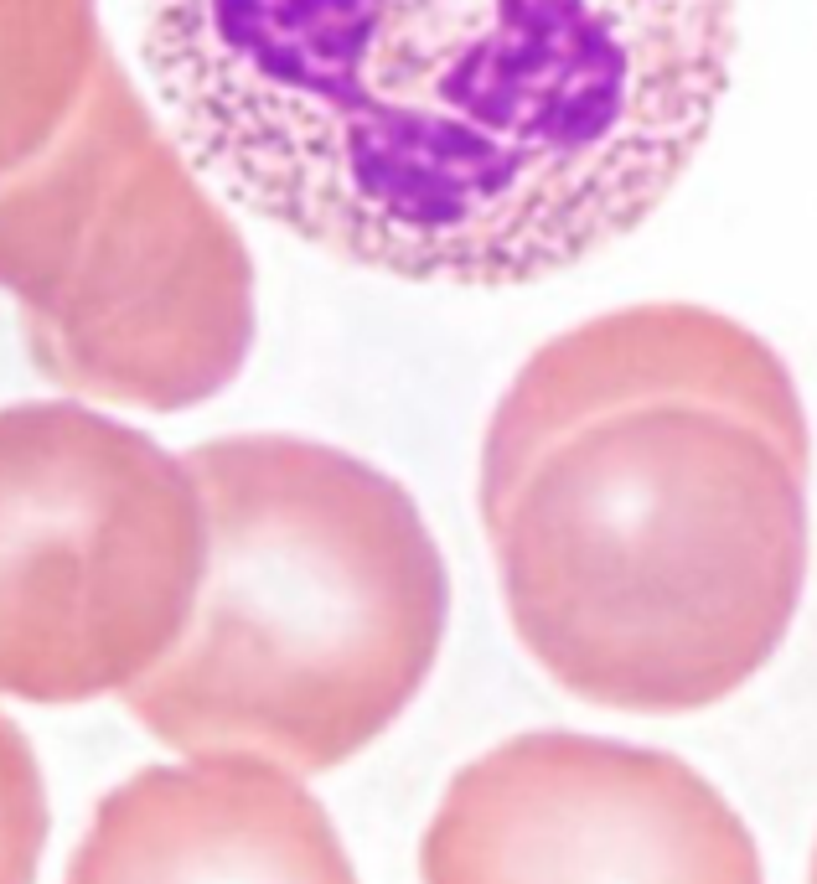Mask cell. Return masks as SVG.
I'll return each instance as SVG.
<instances>
[{
  "label": "cell",
  "mask_w": 817,
  "mask_h": 884,
  "mask_svg": "<svg viewBox=\"0 0 817 884\" xmlns=\"http://www.w3.org/2000/svg\"><path fill=\"white\" fill-rule=\"evenodd\" d=\"M807 884H817V848H812V874H807Z\"/></svg>",
  "instance_id": "obj_10"
},
{
  "label": "cell",
  "mask_w": 817,
  "mask_h": 884,
  "mask_svg": "<svg viewBox=\"0 0 817 884\" xmlns=\"http://www.w3.org/2000/svg\"><path fill=\"white\" fill-rule=\"evenodd\" d=\"M419 884H766L745 817L688 760L528 729L450 776Z\"/></svg>",
  "instance_id": "obj_6"
},
{
  "label": "cell",
  "mask_w": 817,
  "mask_h": 884,
  "mask_svg": "<svg viewBox=\"0 0 817 884\" xmlns=\"http://www.w3.org/2000/svg\"><path fill=\"white\" fill-rule=\"evenodd\" d=\"M812 430L786 357L642 300L543 342L481 440V528L523 652L580 704L683 719L792 636Z\"/></svg>",
  "instance_id": "obj_2"
},
{
  "label": "cell",
  "mask_w": 817,
  "mask_h": 884,
  "mask_svg": "<svg viewBox=\"0 0 817 884\" xmlns=\"http://www.w3.org/2000/svg\"><path fill=\"white\" fill-rule=\"evenodd\" d=\"M104 57L99 0H0V176L68 130Z\"/></svg>",
  "instance_id": "obj_8"
},
{
  "label": "cell",
  "mask_w": 817,
  "mask_h": 884,
  "mask_svg": "<svg viewBox=\"0 0 817 884\" xmlns=\"http://www.w3.org/2000/svg\"><path fill=\"white\" fill-rule=\"evenodd\" d=\"M0 290L73 399L197 409L254 347V259L109 52L37 161L0 176Z\"/></svg>",
  "instance_id": "obj_4"
},
{
  "label": "cell",
  "mask_w": 817,
  "mask_h": 884,
  "mask_svg": "<svg viewBox=\"0 0 817 884\" xmlns=\"http://www.w3.org/2000/svg\"><path fill=\"white\" fill-rule=\"evenodd\" d=\"M207 574L187 455L78 399L0 409V693H130L181 642Z\"/></svg>",
  "instance_id": "obj_5"
},
{
  "label": "cell",
  "mask_w": 817,
  "mask_h": 884,
  "mask_svg": "<svg viewBox=\"0 0 817 884\" xmlns=\"http://www.w3.org/2000/svg\"><path fill=\"white\" fill-rule=\"evenodd\" d=\"M187 466L207 507L202 595L119 698L181 755L347 766L404 719L450 631L425 512L373 461L300 435H223Z\"/></svg>",
  "instance_id": "obj_3"
},
{
  "label": "cell",
  "mask_w": 817,
  "mask_h": 884,
  "mask_svg": "<svg viewBox=\"0 0 817 884\" xmlns=\"http://www.w3.org/2000/svg\"><path fill=\"white\" fill-rule=\"evenodd\" d=\"M68 884H357V869L295 771L192 755L104 791Z\"/></svg>",
  "instance_id": "obj_7"
},
{
  "label": "cell",
  "mask_w": 817,
  "mask_h": 884,
  "mask_svg": "<svg viewBox=\"0 0 817 884\" xmlns=\"http://www.w3.org/2000/svg\"><path fill=\"white\" fill-rule=\"evenodd\" d=\"M181 150L264 223L507 290L637 233L709 145L740 0H140Z\"/></svg>",
  "instance_id": "obj_1"
},
{
  "label": "cell",
  "mask_w": 817,
  "mask_h": 884,
  "mask_svg": "<svg viewBox=\"0 0 817 884\" xmlns=\"http://www.w3.org/2000/svg\"><path fill=\"white\" fill-rule=\"evenodd\" d=\"M47 848V786L32 740L0 709V884H37Z\"/></svg>",
  "instance_id": "obj_9"
}]
</instances>
